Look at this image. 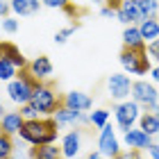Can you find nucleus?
Listing matches in <instances>:
<instances>
[{
  "mask_svg": "<svg viewBox=\"0 0 159 159\" xmlns=\"http://www.w3.org/2000/svg\"><path fill=\"white\" fill-rule=\"evenodd\" d=\"M18 136L23 141H27L30 146H50L59 136V125H57V120L52 116L37 118V120H25V125L18 132Z\"/></svg>",
  "mask_w": 159,
  "mask_h": 159,
  "instance_id": "obj_1",
  "label": "nucleus"
},
{
  "mask_svg": "<svg viewBox=\"0 0 159 159\" xmlns=\"http://www.w3.org/2000/svg\"><path fill=\"white\" fill-rule=\"evenodd\" d=\"M37 80H34L30 73H27V68L25 70H20L18 77L16 80H11L9 84H7V93H9V100L11 102H16V105H27V102H32V93L34 89H37Z\"/></svg>",
  "mask_w": 159,
  "mask_h": 159,
  "instance_id": "obj_2",
  "label": "nucleus"
},
{
  "mask_svg": "<svg viewBox=\"0 0 159 159\" xmlns=\"http://www.w3.org/2000/svg\"><path fill=\"white\" fill-rule=\"evenodd\" d=\"M32 105L37 107L39 114L46 118V116H55V111L61 107V98L55 93L52 84L39 82L37 89H34V93H32Z\"/></svg>",
  "mask_w": 159,
  "mask_h": 159,
  "instance_id": "obj_3",
  "label": "nucleus"
},
{
  "mask_svg": "<svg viewBox=\"0 0 159 159\" xmlns=\"http://www.w3.org/2000/svg\"><path fill=\"white\" fill-rule=\"evenodd\" d=\"M120 66L127 73L134 75H146L150 70V59H148V46L146 48H123L120 50Z\"/></svg>",
  "mask_w": 159,
  "mask_h": 159,
  "instance_id": "obj_4",
  "label": "nucleus"
},
{
  "mask_svg": "<svg viewBox=\"0 0 159 159\" xmlns=\"http://www.w3.org/2000/svg\"><path fill=\"white\" fill-rule=\"evenodd\" d=\"M132 100L136 105H143L146 109H150V107H155L159 102V91L155 89V84L139 80V82L132 84Z\"/></svg>",
  "mask_w": 159,
  "mask_h": 159,
  "instance_id": "obj_5",
  "label": "nucleus"
},
{
  "mask_svg": "<svg viewBox=\"0 0 159 159\" xmlns=\"http://www.w3.org/2000/svg\"><path fill=\"white\" fill-rule=\"evenodd\" d=\"M114 111H116V123H118V127L123 129V132L132 129V125L141 118L139 105H136L134 100H123L120 105H116V109H114Z\"/></svg>",
  "mask_w": 159,
  "mask_h": 159,
  "instance_id": "obj_6",
  "label": "nucleus"
},
{
  "mask_svg": "<svg viewBox=\"0 0 159 159\" xmlns=\"http://www.w3.org/2000/svg\"><path fill=\"white\" fill-rule=\"evenodd\" d=\"M132 80L123 73H111L109 80H107V89H109V96L114 100H125L132 93Z\"/></svg>",
  "mask_w": 159,
  "mask_h": 159,
  "instance_id": "obj_7",
  "label": "nucleus"
},
{
  "mask_svg": "<svg viewBox=\"0 0 159 159\" xmlns=\"http://www.w3.org/2000/svg\"><path fill=\"white\" fill-rule=\"evenodd\" d=\"M116 18L123 25H136V23H143V20H146L143 14H141L139 0H123L118 11H116Z\"/></svg>",
  "mask_w": 159,
  "mask_h": 159,
  "instance_id": "obj_8",
  "label": "nucleus"
},
{
  "mask_svg": "<svg viewBox=\"0 0 159 159\" xmlns=\"http://www.w3.org/2000/svg\"><path fill=\"white\" fill-rule=\"evenodd\" d=\"M98 150L102 152L105 157H118L120 155V148H118V141H116V134H114V127L107 123V125L100 129V139H98Z\"/></svg>",
  "mask_w": 159,
  "mask_h": 159,
  "instance_id": "obj_9",
  "label": "nucleus"
},
{
  "mask_svg": "<svg viewBox=\"0 0 159 159\" xmlns=\"http://www.w3.org/2000/svg\"><path fill=\"white\" fill-rule=\"evenodd\" d=\"M61 102L68 107V109H75V111H89L91 107H93V100L89 93H84V91H68L66 96L61 98Z\"/></svg>",
  "mask_w": 159,
  "mask_h": 159,
  "instance_id": "obj_10",
  "label": "nucleus"
},
{
  "mask_svg": "<svg viewBox=\"0 0 159 159\" xmlns=\"http://www.w3.org/2000/svg\"><path fill=\"white\" fill-rule=\"evenodd\" d=\"M0 59H7V61H11L16 68H20V70H25L27 66H30V61L23 57V52L14 46L11 41H2L0 43Z\"/></svg>",
  "mask_w": 159,
  "mask_h": 159,
  "instance_id": "obj_11",
  "label": "nucleus"
},
{
  "mask_svg": "<svg viewBox=\"0 0 159 159\" xmlns=\"http://www.w3.org/2000/svg\"><path fill=\"white\" fill-rule=\"evenodd\" d=\"M82 148V129H70L61 139V155L66 159H75Z\"/></svg>",
  "mask_w": 159,
  "mask_h": 159,
  "instance_id": "obj_12",
  "label": "nucleus"
},
{
  "mask_svg": "<svg viewBox=\"0 0 159 159\" xmlns=\"http://www.w3.org/2000/svg\"><path fill=\"white\" fill-rule=\"evenodd\" d=\"M27 73L37 80V82H43V80H48L50 75H52V61H50L46 55H39L37 59L30 61V66H27Z\"/></svg>",
  "mask_w": 159,
  "mask_h": 159,
  "instance_id": "obj_13",
  "label": "nucleus"
},
{
  "mask_svg": "<svg viewBox=\"0 0 159 159\" xmlns=\"http://www.w3.org/2000/svg\"><path fill=\"white\" fill-rule=\"evenodd\" d=\"M23 125H25V118H23L20 111H7L5 116L0 118V129H2L5 134H9V136L18 134L20 129H23Z\"/></svg>",
  "mask_w": 159,
  "mask_h": 159,
  "instance_id": "obj_14",
  "label": "nucleus"
},
{
  "mask_svg": "<svg viewBox=\"0 0 159 159\" xmlns=\"http://www.w3.org/2000/svg\"><path fill=\"white\" fill-rule=\"evenodd\" d=\"M125 143L132 150H148L150 146H152V136L146 134L143 129H127L125 132Z\"/></svg>",
  "mask_w": 159,
  "mask_h": 159,
  "instance_id": "obj_15",
  "label": "nucleus"
},
{
  "mask_svg": "<svg viewBox=\"0 0 159 159\" xmlns=\"http://www.w3.org/2000/svg\"><path fill=\"white\" fill-rule=\"evenodd\" d=\"M41 5L43 2L39 0H9V7L16 16H34L41 9Z\"/></svg>",
  "mask_w": 159,
  "mask_h": 159,
  "instance_id": "obj_16",
  "label": "nucleus"
},
{
  "mask_svg": "<svg viewBox=\"0 0 159 159\" xmlns=\"http://www.w3.org/2000/svg\"><path fill=\"white\" fill-rule=\"evenodd\" d=\"M30 159H61V146L57 148V143H50V146H32L30 148Z\"/></svg>",
  "mask_w": 159,
  "mask_h": 159,
  "instance_id": "obj_17",
  "label": "nucleus"
},
{
  "mask_svg": "<svg viewBox=\"0 0 159 159\" xmlns=\"http://www.w3.org/2000/svg\"><path fill=\"white\" fill-rule=\"evenodd\" d=\"M52 118L57 120V125H59V127H66V125H75V123H80V118H82V111L68 109V107L61 102V107L55 111Z\"/></svg>",
  "mask_w": 159,
  "mask_h": 159,
  "instance_id": "obj_18",
  "label": "nucleus"
},
{
  "mask_svg": "<svg viewBox=\"0 0 159 159\" xmlns=\"http://www.w3.org/2000/svg\"><path fill=\"white\" fill-rule=\"evenodd\" d=\"M123 48H146V41H143L139 25H127L123 30Z\"/></svg>",
  "mask_w": 159,
  "mask_h": 159,
  "instance_id": "obj_19",
  "label": "nucleus"
},
{
  "mask_svg": "<svg viewBox=\"0 0 159 159\" xmlns=\"http://www.w3.org/2000/svg\"><path fill=\"white\" fill-rule=\"evenodd\" d=\"M139 32L146 43H152L159 39V20L157 18H146L143 23H139Z\"/></svg>",
  "mask_w": 159,
  "mask_h": 159,
  "instance_id": "obj_20",
  "label": "nucleus"
},
{
  "mask_svg": "<svg viewBox=\"0 0 159 159\" xmlns=\"http://www.w3.org/2000/svg\"><path fill=\"white\" fill-rule=\"evenodd\" d=\"M139 125H141L143 132L150 134V136L159 134V120H157V116H155L152 111H143V114H141V118H139Z\"/></svg>",
  "mask_w": 159,
  "mask_h": 159,
  "instance_id": "obj_21",
  "label": "nucleus"
},
{
  "mask_svg": "<svg viewBox=\"0 0 159 159\" xmlns=\"http://www.w3.org/2000/svg\"><path fill=\"white\" fill-rule=\"evenodd\" d=\"M16 77H18V68L14 66L11 61L0 59V80H2V82H11V80H16Z\"/></svg>",
  "mask_w": 159,
  "mask_h": 159,
  "instance_id": "obj_22",
  "label": "nucleus"
},
{
  "mask_svg": "<svg viewBox=\"0 0 159 159\" xmlns=\"http://www.w3.org/2000/svg\"><path fill=\"white\" fill-rule=\"evenodd\" d=\"M11 155H14V141L9 134L0 129V159H11Z\"/></svg>",
  "mask_w": 159,
  "mask_h": 159,
  "instance_id": "obj_23",
  "label": "nucleus"
},
{
  "mask_svg": "<svg viewBox=\"0 0 159 159\" xmlns=\"http://www.w3.org/2000/svg\"><path fill=\"white\" fill-rule=\"evenodd\" d=\"M143 18H155V14L159 11V0H139Z\"/></svg>",
  "mask_w": 159,
  "mask_h": 159,
  "instance_id": "obj_24",
  "label": "nucleus"
},
{
  "mask_svg": "<svg viewBox=\"0 0 159 159\" xmlns=\"http://www.w3.org/2000/svg\"><path fill=\"white\" fill-rule=\"evenodd\" d=\"M89 120H91L93 127H100V129H102V127L107 125V120H109V111H107V109H96V111L89 114Z\"/></svg>",
  "mask_w": 159,
  "mask_h": 159,
  "instance_id": "obj_25",
  "label": "nucleus"
},
{
  "mask_svg": "<svg viewBox=\"0 0 159 159\" xmlns=\"http://www.w3.org/2000/svg\"><path fill=\"white\" fill-rule=\"evenodd\" d=\"M20 114H23V118H25V120H37V118H43L41 114H39V109H37V107H34L32 102H27V105L20 107Z\"/></svg>",
  "mask_w": 159,
  "mask_h": 159,
  "instance_id": "obj_26",
  "label": "nucleus"
},
{
  "mask_svg": "<svg viewBox=\"0 0 159 159\" xmlns=\"http://www.w3.org/2000/svg\"><path fill=\"white\" fill-rule=\"evenodd\" d=\"M77 27H80V23H73V25H68V27H64V30H59V32L55 34V43H66V39L77 30Z\"/></svg>",
  "mask_w": 159,
  "mask_h": 159,
  "instance_id": "obj_27",
  "label": "nucleus"
},
{
  "mask_svg": "<svg viewBox=\"0 0 159 159\" xmlns=\"http://www.w3.org/2000/svg\"><path fill=\"white\" fill-rule=\"evenodd\" d=\"M16 30H18V20H16V18H11V16L2 18V32H7V34H14Z\"/></svg>",
  "mask_w": 159,
  "mask_h": 159,
  "instance_id": "obj_28",
  "label": "nucleus"
},
{
  "mask_svg": "<svg viewBox=\"0 0 159 159\" xmlns=\"http://www.w3.org/2000/svg\"><path fill=\"white\" fill-rule=\"evenodd\" d=\"M46 7H50V9H66V7L70 5L68 0H41Z\"/></svg>",
  "mask_w": 159,
  "mask_h": 159,
  "instance_id": "obj_29",
  "label": "nucleus"
},
{
  "mask_svg": "<svg viewBox=\"0 0 159 159\" xmlns=\"http://www.w3.org/2000/svg\"><path fill=\"white\" fill-rule=\"evenodd\" d=\"M148 55L152 57V59H157V61H159V39H157V41H152V43H148Z\"/></svg>",
  "mask_w": 159,
  "mask_h": 159,
  "instance_id": "obj_30",
  "label": "nucleus"
},
{
  "mask_svg": "<svg viewBox=\"0 0 159 159\" xmlns=\"http://www.w3.org/2000/svg\"><path fill=\"white\" fill-rule=\"evenodd\" d=\"M114 159H141V150H129V152H120Z\"/></svg>",
  "mask_w": 159,
  "mask_h": 159,
  "instance_id": "obj_31",
  "label": "nucleus"
},
{
  "mask_svg": "<svg viewBox=\"0 0 159 159\" xmlns=\"http://www.w3.org/2000/svg\"><path fill=\"white\" fill-rule=\"evenodd\" d=\"M11 11V7H9V2L7 0H0V18H7V14Z\"/></svg>",
  "mask_w": 159,
  "mask_h": 159,
  "instance_id": "obj_32",
  "label": "nucleus"
},
{
  "mask_svg": "<svg viewBox=\"0 0 159 159\" xmlns=\"http://www.w3.org/2000/svg\"><path fill=\"white\" fill-rule=\"evenodd\" d=\"M148 152H150V159H159V143H152L148 148Z\"/></svg>",
  "mask_w": 159,
  "mask_h": 159,
  "instance_id": "obj_33",
  "label": "nucleus"
},
{
  "mask_svg": "<svg viewBox=\"0 0 159 159\" xmlns=\"http://www.w3.org/2000/svg\"><path fill=\"white\" fill-rule=\"evenodd\" d=\"M100 14H102V16H107V18H109V16H116V11H114L111 7H107V5L102 7V9H100Z\"/></svg>",
  "mask_w": 159,
  "mask_h": 159,
  "instance_id": "obj_34",
  "label": "nucleus"
},
{
  "mask_svg": "<svg viewBox=\"0 0 159 159\" xmlns=\"http://www.w3.org/2000/svg\"><path fill=\"white\" fill-rule=\"evenodd\" d=\"M123 0H107V7H111L114 11H118V7H120Z\"/></svg>",
  "mask_w": 159,
  "mask_h": 159,
  "instance_id": "obj_35",
  "label": "nucleus"
},
{
  "mask_svg": "<svg viewBox=\"0 0 159 159\" xmlns=\"http://www.w3.org/2000/svg\"><path fill=\"white\" fill-rule=\"evenodd\" d=\"M86 159H105V155L100 152V150H96V152H89V155H86Z\"/></svg>",
  "mask_w": 159,
  "mask_h": 159,
  "instance_id": "obj_36",
  "label": "nucleus"
},
{
  "mask_svg": "<svg viewBox=\"0 0 159 159\" xmlns=\"http://www.w3.org/2000/svg\"><path fill=\"white\" fill-rule=\"evenodd\" d=\"M150 75H152V80H155V82H159V64L152 68V73H150Z\"/></svg>",
  "mask_w": 159,
  "mask_h": 159,
  "instance_id": "obj_37",
  "label": "nucleus"
},
{
  "mask_svg": "<svg viewBox=\"0 0 159 159\" xmlns=\"http://www.w3.org/2000/svg\"><path fill=\"white\" fill-rule=\"evenodd\" d=\"M27 157H30V155H27ZM27 157L20 155V152H14V155H11V159H27Z\"/></svg>",
  "mask_w": 159,
  "mask_h": 159,
  "instance_id": "obj_38",
  "label": "nucleus"
},
{
  "mask_svg": "<svg viewBox=\"0 0 159 159\" xmlns=\"http://www.w3.org/2000/svg\"><path fill=\"white\" fill-rule=\"evenodd\" d=\"M5 114H7V111H5V107H2V102H0V118H2Z\"/></svg>",
  "mask_w": 159,
  "mask_h": 159,
  "instance_id": "obj_39",
  "label": "nucleus"
},
{
  "mask_svg": "<svg viewBox=\"0 0 159 159\" xmlns=\"http://www.w3.org/2000/svg\"><path fill=\"white\" fill-rule=\"evenodd\" d=\"M91 2H107V0H91Z\"/></svg>",
  "mask_w": 159,
  "mask_h": 159,
  "instance_id": "obj_40",
  "label": "nucleus"
},
{
  "mask_svg": "<svg viewBox=\"0 0 159 159\" xmlns=\"http://www.w3.org/2000/svg\"><path fill=\"white\" fill-rule=\"evenodd\" d=\"M155 116H157V120H159V111H155Z\"/></svg>",
  "mask_w": 159,
  "mask_h": 159,
  "instance_id": "obj_41",
  "label": "nucleus"
},
{
  "mask_svg": "<svg viewBox=\"0 0 159 159\" xmlns=\"http://www.w3.org/2000/svg\"><path fill=\"white\" fill-rule=\"evenodd\" d=\"M75 159H77V157H75Z\"/></svg>",
  "mask_w": 159,
  "mask_h": 159,
  "instance_id": "obj_42",
  "label": "nucleus"
}]
</instances>
